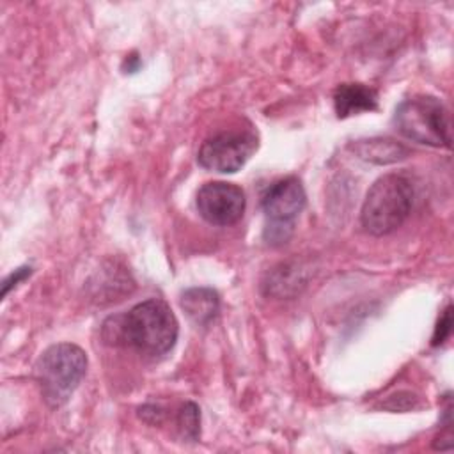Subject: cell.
Masks as SVG:
<instances>
[{"label":"cell","instance_id":"6da1fadb","mask_svg":"<svg viewBox=\"0 0 454 454\" xmlns=\"http://www.w3.org/2000/svg\"><path fill=\"white\" fill-rule=\"evenodd\" d=\"M179 335V323L167 301L151 298L126 314L112 316L103 325V339L112 346H126L142 355L168 353Z\"/></svg>","mask_w":454,"mask_h":454},{"label":"cell","instance_id":"7a4b0ae2","mask_svg":"<svg viewBox=\"0 0 454 454\" xmlns=\"http://www.w3.org/2000/svg\"><path fill=\"white\" fill-rule=\"evenodd\" d=\"M411 206V181L397 172L385 174L372 183L364 199L360 211L362 227L371 236H387L406 222Z\"/></svg>","mask_w":454,"mask_h":454},{"label":"cell","instance_id":"3957f363","mask_svg":"<svg viewBox=\"0 0 454 454\" xmlns=\"http://www.w3.org/2000/svg\"><path fill=\"white\" fill-rule=\"evenodd\" d=\"M87 372V353L71 342H59L43 351L34 378L44 403L59 408L69 401Z\"/></svg>","mask_w":454,"mask_h":454},{"label":"cell","instance_id":"277c9868","mask_svg":"<svg viewBox=\"0 0 454 454\" xmlns=\"http://www.w3.org/2000/svg\"><path fill=\"white\" fill-rule=\"evenodd\" d=\"M395 129L411 142L431 147H450V115L445 105L429 94H419L399 103L394 114Z\"/></svg>","mask_w":454,"mask_h":454},{"label":"cell","instance_id":"5b68a950","mask_svg":"<svg viewBox=\"0 0 454 454\" xmlns=\"http://www.w3.org/2000/svg\"><path fill=\"white\" fill-rule=\"evenodd\" d=\"M307 202L305 188L294 176L275 181L262 195V211L266 225L262 238L271 247L287 243L294 232V220Z\"/></svg>","mask_w":454,"mask_h":454},{"label":"cell","instance_id":"8992f818","mask_svg":"<svg viewBox=\"0 0 454 454\" xmlns=\"http://www.w3.org/2000/svg\"><path fill=\"white\" fill-rule=\"evenodd\" d=\"M259 140L252 129H227L206 138L197 153L202 168L234 174L257 151Z\"/></svg>","mask_w":454,"mask_h":454},{"label":"cell","instance_id":"52a82bcc","mask_svg":"<svg viewBox=\"0 0 454 454\" xmlns=\"http://www.w3.org/2000/svg\"><path fill=\"white\" fill-rule=\"evenodd\" d=\"M197 211L211 225H234L243 218L247 197L241 186L227 181H209L197 192Z\"/></svg>","mask_w":454,"mask_h":454},{"label":"cell","instance_id":"ba28073f","mask_svg":"<svg viewBox=\"0 0 454 454\" xmlns=\"http://www.w3.org/2000/svg\"><path fill=\"white\" fill-rule=\"evenodd\" d=\"M333 106L339 119L378 108V92L364 83H340L333 90Z\"/></svg>","mask_w":454,"mask_h":454},{"label":"cell","instance_id":"9c48e42d","mask_svg":"<svg viewBox=\"0 0 454 454\" xmlns=\"http://www.w3.org/2000/svg\"><path fill=\"white\" fill-rule=\"evenodd\" d=\"M181 309L197 325H209L220 310V296L211 287H190L181 294Z\"/></svg>","mask_w":454,"mask_h":454},{"label":"cell","instance_id":"30bf717a","mask_svg":"<svg viewBox=\"0 0 454 454\" xmlns=\"http://www.w3.org/2000/svg\"><path fill=\"white\" fill-rule=\"evenodd\" d=\"M351 149L365 161H372L378 165L383 163H394L397 160L406 158L408 149L401 144H397L392 138H369V140H358L351 145Z\"/></svg>","mask_w":454,"mask_h":454},{"label":"cell","instance_id":"8fae6325","mask_svg":"<svg viewBox=\"0 0 454 454\" xmlns=\"http://www.w3.org/2000/svg\"><path fill=\"white\" fill-rule=\"evenodd\" d=\"M177 431L183 440L197 442L200 438V410L195 403H184L176 417Z\"/></svg>","mask_w":454,"mask_h":454},{"label":"cell","instance_id":"7c38bea8","mask_svg":"<svg viewBox=\"0 0 454 454\" xmlns=\"http://www.w3.org/2000/svg\"><path fill=\"white\" fill-rule=\"evenodd\" d=\"M450 332H452V307L447 305L445 310L442 312L436 326H434V333H433L431 344L433 346H442L449 339Z\"/></svg>","mask_w":454,"mask_h":454},{"label":"cell","instance_id":"4fadbf2b","mask_svg":"<svg viewBox=\"0 0 454 454\" xmlns=\"http://www.w3.org/2000/svg\"><path fill=\"white\" fill-rule=\"evenodd\" d=\"M32 273V268L30 266H21L18 270H14L5 280H4V286H2V296H5L12 287H16L21 280L28 278Z\"/></svg>","mask_w":454,"mask_h":454},{"label":"cell","instance_id":"5bb4252c","mask_svg":"<svg viewBox=\"0 0 454 454\" xmlns=\"http://www.w3.org/2000/svg\"><path fill=\"white\" fill-rule=\"evenodd\" d=\"M138 415H140V419H142L144 422H147V424H151V426L161 424L163 419H165L163 410H161L160 406H156V404H145V406H142V408L138 410Z\"/></svg>","mask_w":454,"mask_h":454}]
</instances>
